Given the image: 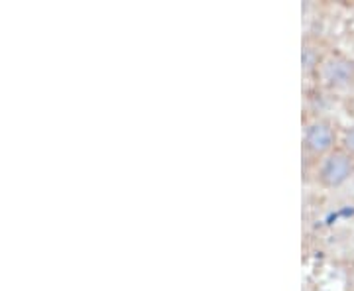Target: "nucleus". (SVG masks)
I'll return each mask as SVG.
<instances>
[{
	"mask_svg": "<svg viewBox=\"0 0 354 291\" xmlns=\"http://www.w3.org/2000/svg\"><path fill=\"white\" fill-rule=\"evenodd\" d=\"M317 75L325 89L348 93L354 89V59L341 51H330L321 59Z\"/></svg>",
	"mask_w": 354,
	"mask_h": 291,
	"instance_id": "f257e3e1",
	"label": "nucleus"
},
{
	"mask_svg": "<svg viewBox=\"0 0 354 291\" xmlns=\"http://www.w3.org/2000/svg\"><path fill=\"white\" fill-rule=\"evenodd\" d=\"M317 183L323 189L333 191L344 187L354 178V156L344 152L341 146L319 160L317 165Z\"/></svg>",
	"mask_w": 354,
	"mask_h": 291,
	"instance_id": "f03ea898",
	"label": "nucleus"
},
{
	"mask_svg": "<svg viewBox=\"0 0 354 291\" xmlns=\"http://www.w3.org/2000/svg\"><path fill=\"white\" fill-rule=\"evenodd\" d=\"M337 144H339V130L333 120L319 116L307 122L304 130V152L309 158L323 160L325 156H329L339 148Z\"/></svg>",
	"mask_w": 354,
	"mask_h": 291,
	"instance_id": "7ed1b4c3",
	"label": "nucleus"
},
{
	"mask_svg": "<svg viewBox=\"0 0 354 291\" xmlns=\"http://www.w3.org/2000/svg\"><path fill=\"white\" fill-rule=\"evenodd\" d=\"M341 148L344 152H348L351 156H354V124H351L348 128H344L341 136Z\"/></svg>",
	"mask_w": 354,
	"mask_h": 291,
	"instance_id": "20e7f679",
	"label": "nucleus"
}]
</instances>
